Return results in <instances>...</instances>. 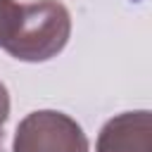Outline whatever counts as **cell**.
I'll list each match as a JSON object with an SVG mask.
<instances>
[{
  "label": "cell",
  "mask_w": 152,
  "mask_h": 152,
  "mask_svg": "<svg viewBox=\"0 0 152 152\" xmlns=\"http://www.w3.org/2000/svg\"><path fill=\"white\" fill-rule=\"evenodd\" d=\"M71 36V14L59 0H38L21 5L19 24L2 45L19 62H48L57 57Z\"/></svg>",
  "instance_id": "1"
},
{
  "label": "cell",
  "mask_w": 152,
  "mask_h": 152,
  "mask_svg": "<svg viewBox=\"0 0 152 152\" xmlns=\"http://www.w3.org/2000/svg\"><path fill=\"white\" fill-rule=\"evenodd\" d=\"M12 152H90V145L76 119L57 109H38L19 121Z\"/></svg>",
  "instance_id": "2"
},
{
  "label": "cell",
  "mask_w": 152,
  "mask_h": 152,
  "mask_svg": "<svg viewBox=\"0 0 152 152\" xmlns=\"http://www.w3.org/2000/svg\"><path fill=\"white\" fill-rule=\"evenodd\" d=\"M95 152H152V116L147 109L112 116L97 135Z\"/></svg>",
  "instance_id": "3"
},
{
  "label": "cell",
  "mask_w": 152,
  "mask_h": 152,
  "mask_svg": "<svg viewBox=\"0 0 152 152\" xmlns=\"http://www.w3.org/2000/svg\"><path fill=\"white\" fill-rule=\"evenodd\" d=\"M21 17V5L14 0H0V48L12 38Z\"/></svg>",
  "instance_id": "4"
},
{
  "label": "cell",
  "mask_w": 152,
  "mask_h": 152,
  "mask_svg": "<svg viewBox=\"0 0 152 152\" xmlns=\"http://www.w3.org/2000/svg\"><path fill=\"white\" fill-rule=\"evenodd\" d=\"M7 116H10V93H7V86L0 81V152H5L2 150V126H5Z\"/></svg>",
  "instance_id": "5"
}]
</instances>
